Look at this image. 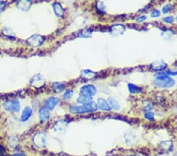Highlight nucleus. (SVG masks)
<instances>
[{"label":"nucleus","instance_id":"1","mask_svg":"<svg viewBox=\"0 0 177 156\" xmlns=\"http://www.w3.org/2000/svg\"><path fill=\"white\" fill-rule=\"evenodd\" d=\"M98 110L97 103L94 102H88L82 105H73L70 106V111L73 114H83V113L94 112Z\"/></svg>","mask_w":177,"mask_h":156},{"label":"nucleus","instance_id":"2","mask_svg":"<svg viewBox=\"0 0 177 156\" xmlns=\"http://www.w3.org/2000/svg\"><path fill=\"white\" fill-rule=\"evenodd\" d=\"M155 84L159 87H172L175 84V81L172 78L164 73H160L156 77L155 79Z\"/></svg>","mask_w":177,"mask_h":156},{"label":"nucleus","instance_id":"3","mask_svg":"<svg viewBox=\"0 0 177 156\" xmlns=\"http://www.w3.org/2000/svg\"><path fill=\"white\" fill-rule=\"evenodd\" d=\"M44 41V37L40 35H32L27 40L28 45L33 47H40Z\"/></svg>","mask_w":177,"mask_h":156},{"label":"nucleus","instance_id":"4","mask_svg":"<svg viewBox=\"0 0 177 156\" xmlns=\"http://www.w3.org/2000/svg\"><path fill=\"white\" fill-rule=\"evenodd\" d=\"M3 107L6 110L13 111V112H17L20 110V103L17 100H9L3 103Z\"/></svg>","mask_w":177,"mask_h":156},{"label":"nucleus","instance_id":"5","mask_svg":"<svg viewBox=\"0 0 177 156\" xmlns=\"http://www.w3.org/2000/svg\"><path fill=\"white\" fill-rule=\"evenodd\" d=\"M96 94V87L92 84L84 85L80 88V95L93 98V96Z\"/></svg>","mask_w":177,"mask_h":156},{"label":"nucleus","instance_id":"6","mask_svg":"<svg viewBox=\"0 0 177 156\" xmlns=\"http://www.w3.org/2000/svg\"><path fill=\"white\" fill-rule=\"evenodd\" d=\"M30 84L36 88H40L45 84V79L41 74H35L30 80Z\"/></svg>","mask_w":177,"mask_h":156},{"label":"nucleus","instance_id":"7","mask_svg":"<svg viewBox=\"0 0 177 156\" xmlns=\"http://www.w3.org/2000/svg\"><path fill=\"white\" fill-rule=\"evenodd\" d=\"M35 144L39 148H44L46 146V137L43 133H37L33 138Z\"/></svg>","mask_w":177,"mask_h":156},{"label":"nucleus","instance_id":"8","mask_svg":"<svg viewBox=\"0 0 177 156\" xmlns=\"http://www.w3.org/2000/svg\"><path fill=\"white\" fill-rule=\"evenodd\" d=\"M151 69L155 71H162L167 68V64L163 60L155 61L150 65Z\"/></svg>","mask_w":177,"mask_h":156},{"label":"nucleus","instance_id":"9","mask_svg":"<svg viewBox=\"0 0 177 156\" xmlns=\"http://www.w3.org/2000/svg\"><path fill=\"white\" fill-rule=\"evenodd\" d=\"M126 30V28L122 25H120V24H117V25H112V27L110 28V32L112 35H122L124 34V32Z\"/></svg>","mask_w":177,"mask_h":156},{"label":"nucleus","instance_id":"10","mask_svg":"<svg viewBox=\"0 0 177 156\" xmlns=\"http://www.w3.org/2000/svg\"><path fill=\"white\" fill-rule=\"evenodd\" d=\"M59 102V99L55 98V97H50L48 99H46V101L45 102V107H46L47 110H51L55 107V106L58 104Z\"/></svg>","mask_w":177,"mask_h":156},{"label":"nucleus","instance_id":"11","mask_svg":"<svg viewBox=\"0 0 177 156\" xmlns=\"http://www.w3.org/2000/svg\"><path fill=\"white\" fill-rule=\"evenodd\" d=\"M32 0H19L17 2V7L21 11H28L32 6Z\"/></svg>","mask_w":177,"mask_h":156},{"label":"nucleus","instance_id":"12","mask_svg":"<svg viewBox=\"0 0 177 156\" xmlns=\"http://www.w3.org/2000/svg\"><path fill=\"white\" fill-rule=\"evenodd\" d=\"M97 106H98V108L102 110H104V111H110L111 110L110 106L109 105L108 102L106 101L104 99H98V101H97Z\"/></svg>","mask_w":177,"mask_h":156},{"label":"nucleus","instance_id":"13","mask_svg":"<svg viewBox=\"0 0 177 156\" xmlns=\"http://www.w3.org/2000/svg\"><path fill=\"white\" fill-rule=\"evenodd\" d=\"M39 118L41 122H46L48 119L50 118L49 110L46 108H41L39 110Z\"/></svg>","mask_w":177,"mask_h":156},{"label":"nucleus","instance_id":"14","mask_svg":"<svg viewBox=\"0 0 177 156\" xmlns=\"http://www.w3.org/2000/svg\"><path fill=\"white\" fill-rule=\"evenodd\" d=\"M97 76V73L90 70V69H84L81 71V77L85 80H92Z\"/></svg>","mask_w":177,"mask_h":156},{"label":"nucleus","instance_id":"15","mask_svg":"<svg viewBox=\"0 0 177 156\" xmlns=\"http://www.w3.org/2000/svg\"><path fill=\"white\" fill-rule=\"evenodd\" d=\"M53 9H54V11L55 13V14L57 16H59V17H62L64 15V9L62 6V5L59 3V2H54L53 4Z\"/></svg>","mask_w":177,"mask_h":156},{"label":"nucleus","instance_id":"16","mask_svg":"<svg viewBox=\"0 0 177 156\" xmlns=\"http://www.w3.org/2000/svg\"><path fill=\"white\" fill-rule=\"evenodd\" d=\"M32 114V110L30 107H28V106L25 107V110H24L23 112H22V115H21V120L22 121H27L28 119L31 117Z\"/></svg>","mask_w":177,"mask_h":156},{"label":"nucleus","instance_id":"17","mask_svg":"<svg viewBox=\"0 0 177 156\" xmlns=\"http://www.w3.org/2000/svg\"><path fill=\"white\" fill-rule=\"evenodd\" d=\"M65 84L62 83H60V82H54L52 84V89L54 90V92H57V93H60L65 89Z\"/></svg>","mask_w":177,"mask_h":156},{"label":"nucleus","instance_id":"18","mask_svg":"<svg viewBox=\"0 0 177 156\" xmlns=\"http://www.w3.org/2000/svg\"><path fill=\"white\" fill-rule=\"evenodd\" d=\"M159 146L163 152H168L172 149V144L171 141H163L160 143Z\"/></svg>","mask_w":177,"mask_h":156},{"label":"nucleus","instance_id":"19","mask_svg":"<svg viewBox=\"0 0 177 156\" xmlns=\"http://www.w3.org/2000/svg\"><path fill=\"white\" fill-rule=\"evenodd\" d=\"M108 103L110 106V108L112 109V110H119L121 109V106H120V104L119 102H117V100L113 98H110L108 100Z\"/></svg>","mask_w":177,"mask_h":156},{"label":"nucleus","instance_id":"20","mask_svg":"<svg viewBox=\"0 0 177 156\" xmlns=\"http://www.w3.org/2000/svg\"><path fill=\"white\" fill-rule=\"evenodd\" d=\"M128 90H129V92L132 94H138L141 92L142 89L141 87H140L139 86L136 85V84H128Z\"/></svg>","mask_w":177,"mask_h":156},{"label":"nucleus","instance_id":"21","mask_svg":"<svg viewBox=\"0 0 177 156\" xmlns=\"http://www.w3.org/2000/svg\"><path fill=\"white\" fill-rule=\"evenodd\" d=\"M67 125V122L65 121H59L56 122L55 125H54V129H56L57 131H63L65 129Z\"/></svg>","mask_w":177,"mask_h":156},{"label":"nucleus","instance_id":"22","mask_svg":"<svg viewBox=\"0 0 177 156\" xmlns=\"http://www.w3.org/2000/svg\"><path fill=\"white\" fill-rule=\"evenodd\" d=\"M92 98H90V97H88V96H82V95H80L79 98H78V99H77V102H79V103L85 104V103H88V102H91V101H92Z\"/></svg>","mask_w":177,"mask_h":156},{"label":"nucleus","instance_id":"23","mask_svg":"<svg viewBox=\"0 0 177 156\" xmlns=\"http://www.w3.org/2000/svg\"><path fill=\"white\" fill-rule=\"evenodd\" d=\"M144 117H145L146 119H148V120H150V121H154V113L151 112V110H150V111H146L145 114H144Z\"/></svg>","mask_w":177,"mask_h":156},{"label":"nucleus","instance_id":"24","mask_svg":"<svg viewBox=\"0 0 177 156\" xmlns=\"http://www.w3.org/2000/svg\"><path fill=\"white\" fill-rule=\"evenodd\" d=\"M73 95V90H67L66 92L64 93V96H63V97H64V99H65V100L69 99L72 98Z\"/></svg>","mask_w":177,"mask_h":156},{"label":"nucleus","instance_id":"25","mask_svg":"<svg viewBox=\"0 0 177 156\" xmlns=\"http://www.w3.org/2000/svg\"><path fill=\"white\" fill-rule=\"evenodd\" d=\"M152 108H153V105L151 102H144L143 109L144 110H145V112H146V111H150V110H151V109Z\"/></svg>","mask_w":177,"mask_h":156},{"label":"nucleus","instance_id":"26","mask_svg":"<svg viewBox=\"0 0 177 156\" xmlns=\"http://www.w3.org/2000/svg\"><path fill=\"white\" fill-rule=\"evenodd\" d=\"M97 10H98V11L100 13L105 12V6L102 2H98V3H97Z\"/></svg>","mask_w":177,"mask_h":156},{"label":"nucleus","instance_id":"27","mask_svg":"<svg viewBox=\"0 0 177 156\" xmlns=\"http://www.w3.org/2000/svg\"><path fill=\"white\" fill-rule=\"evenodd\" d=\"M92 35V32H91V31L90 30H88V29H86V30H83V32H82V35H80V36H82V37H90Z\"/></svg>","mask_w":177,"mask_h":156},{"label":"nucleus","instance_id":"28","mask_svg":"<svg viewBox=\"0 0 177 156\" xmlns=\"http://www.w3.org/2000/svg\"><path fill=\"white\" fill-rule=\"evenodd\" d=\"M172 6L171 5H166V6H165L162 8V12L164 13V14H167V13L170 12V11H172Z\"/></svg>","mask_w":177,"mask_h":156},{"label":"nucleus","instance_id":"29","mask_svg":"<svg viewBox=\"0 0 177 156\" xmlns=\"http://www.w3.org/2000/svg\"><path fill=\"white\" fill-rule=\"evenodd\" d=\"M162 21H164V22H165V23H168V24H172L174 21V18H173L172 17H165V18L162 19Z\"/></svg>","mask_w":177,"mask_h":156},{"label":"nucleus","instance_id":"30","mask_svg":"<svg viewBox=\"0 0 177 156\" xmlns=\"http://www.w3.org/2000/svg\"><path fill=\"white\" fill-rule=\"evenodd\" d=\"M162 73H164V74H165V75H168V76H176L177 75V71H165V72H163Z\"/></svg>","mask_w":177,"mask_h":156},{"label":"nucleus","instance_id":"31","mask_svg":"<svg viewBox=\"0 0 177 156\" xmlns=\"http://www.w3.org/2000/svg\"><path fill=\"white\" fill-rule=\"evenodd\" d=\"M160 15V11H158V10H154V11L151 13V15H150V16H151L152 17H154V18H156V17H159Z\"/></svg>","mask_w":177,"mask_h":156},{"label":"nucleus","instance_id":"32","mask_svg":"<svg viewBox=\"0 0 177 156\" xmlns=\"http://www.w3.org/2000/svg\"><path fill=\"white\" fill-rule=\"evenodd\" d=\"M146 19V16H145V15H142V16H140V17H138V18L136 19V21H137V22H142V21H145Z\"/></svg>","mask_w":177,"mask_h":156},{"label":"nucleus","instance_id":"33","mask_svg":"<svg viewBox=\"0 0 177 156\" xmlns=\"http://www.w3.org/2000/svg\"><path fill=\"white\" fill-rule=\"evenodd\" d=\"M5 6H6V4H5L4 2H0V12H2L4 10Z\"/></svg>","mask_w":177,"mask_h":156},{"label":"nucleus","instance_id":"34","mask_svg":"<svg viewBox=\"0 0 177 156\" xmlns=\"http://www.w3.org/2000/svg\"><path fill=\"white\" fill-rule=\"evenodd\" d=\"M5 152H6V149H5L2 146L0 145V154H4Z\"/></svg>","mask_w":177,"mask_h":156},{"label":"nucleus","instance_id":"35","mask_svg":"<svg viewBox=\"0 0 177 156\" xmlns=\"http://www.w3.org/2000/svg\"><path fill=\"white\" fill-rule=\"evenodd\" d=\"M176 20H177V17H176Z\"/></svg>","mask_w":177,"mask_h":156}]
</instances>
